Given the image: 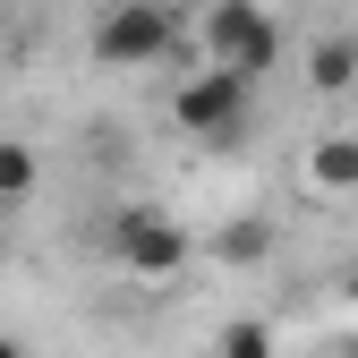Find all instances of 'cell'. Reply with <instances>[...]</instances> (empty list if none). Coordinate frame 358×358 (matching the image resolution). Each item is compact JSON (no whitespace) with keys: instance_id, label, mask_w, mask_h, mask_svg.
Segmentation results:
<instances>
[{"instance_id":"obj_1","label":"cell","mask_w":358,"mask_h":358,"mask_svg":"<svg viewBox=\"0 0 358 358\" xmlns=\"http://www.w3.org/2000/svg\"><path fill=\"white\" fill-rule=\"evenodd\" d=\"M188 52V26H179L171 0H111L94 17V60L103 69H145V60H179Z\"/></svg>"},{"instance_id":"obj_2","label":"cell","mask_w":358,"mask_h":358,"mask_svg":"<svg viewBox=\"0 0 358 358\" xmlns=\"http://www.w3.org/2000/svg\"><path fill=\"white\" fill-rule=\"evenodd\" d=\"M248 94H256V77H248V69L205 60V69H188V77H179L171 120L188 128V137H205V145H239V137H248Z\"/></svg>"},{"instance_id":"obj_3","label":"cell","mask_w":358,"mask_h":358,"mask_svg":"<svg viewBox=\"0 0 358 358\" xmlns=\"http://www.w3.org/2000/svg\"><path fill=\"white\" fill-rule=\"evenodd\" d=\"M196 52L222 60V69L264 77V69L282 60V26H273V9H264V0H213V9L196 17Z\"/></svg>"},{"instance_id":"obj_4","label":"cell","mask_w":358,"mask_h":358,"mask_svg":"<svg viewBox=\"0 0 358 358\" xmlns=\"http://www.w3.org/2000/svg\"><path fill=\"white\" fill-rule=\"evenodd\" d=\"M111 264H128L137 282H171L179 264H188V231L162 213V205H120L111 213V231H103Z\"/></svg>"},{"instance_id":"obj_5","label":"cell","mask_w":358,"mask_h":358,"mask_svg":"<svg viewBox=\"0 0 358 358\" xmlns=\"http://www.w3.org/2000/svg\"><path fill=\"white\" fill-rule=\"evenodd\" d=\"M307 179L324 196H358V137H316L307 145Z\"/></svg>"},{"instance_id":"obj_6","label":"cell","mask_w":358,"mask_h":358,"mask_svg":"<svg viewBox=\"0 0 358 358\" xmlns=\"http://www.w3.org/2000/svg\"><path fill=\"white\" fill-rule=\"evenodd\" d=\"M307 85H316V94H350L358 85V34H324L316 52H307Z\"/></svg>"},{"instance_id":"obj_7","label":"cell","mask_w":358,"mask_h":358,"mask_svg":"<svg viewBox=\"0 0 358 358\" xmlns=\"http://www.w3.org/2000/svg\"><path fill=\"white\" fill-rule=\"evenodd\" d=\"M213 256L222 264H264V256H273V222H222V239H213Z\"/></svg>"},{"instance_id":"obj_8","label":"cell","mask_w":358,"mask_h":358,"mask_svg":"<svg viewBox=\"0 0 358 358\" xmlns=\"http://www.w3.org/2000/svg\"><path fill=\"white\" fill-rule=\"evenodd\" d=\"M34 179H43L34 145H17V137H0V205H17V196H34Z\"/></svg>"},{"instance_id":"obj_9","label":"cell","mask_w":358,"mask_h":358,"mask_svg":"<svg viewBox=\"0 0 358 358\" xmlns=\"http://www.w3.org/2000/svg\"><path fill=\"white\" fill-rule=\"evenodd\" d=\"M213 358H273V324H264V316H239L231 333H222Z\"/></svg>"},{"instance_id":"obj_10","label":"cell","mask_w":358,"mask_h":358,"mask_svg":"<svg viewBox=\"0 0 358 358\" xmlns=\"http://www.w3.org/2000/svg\"><path fill=\"white\" fill-rule=\"evenodd\" d=\"M0 358H26V350H17V341H9V333H0Z\"/></svg>"},{"instance_id":"obj_11","label":"cell","mask_w":358,"mask_h":358,"mask_svg":"<svg viewBox=\"0 0 358 358\" xmlns=\"http://www.w3.org/2000/svg\"><path fill=\"white\" fill-rule=\"evenodd\" d=\"M333 358H358V341H341V350H333Z\"/></svg>"},{"instance_id":"obj_12","label":"cell","mask_w":358,"mask_h":358,"mask_svg":"<svg viewBox=\"0 0 358 358\" xmlns=\"http://www.w3.org/2000/svg\"><path fill=\"white\" fill-rule=\"evenodd\" d=\"M350 299H358V273H350Z\"/></svg>"}]
</instances>
